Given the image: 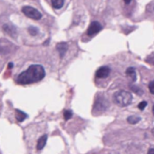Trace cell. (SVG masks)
Masks as SVG:
<instances>
[{
	"instance_id": "3",
	"label": "cell",
	"mask_w": 154,
	"mask_h": 154,
	"mask_svg": "<svg viewBox=\"0 0 154 154\" xmlns=\"http://www.w3.org/2000/svg\"><path fill=\"white\" fill-rule=\"evenodd\" d=\"M22 12L25 15H27V17L34 19V20H39L42 18V14L35 8L32 7H28L26 6L22 8Z\"/></svg>"
},
{
	"instance_id": "6",
	"label": "cell",
	"mask_w": 154,
	"mask_h": 154,
	"mask_svg": "<svg viewBox=\"0 0 154 154\" xmlns=\"http://www.w3.org/2000/svg\"><path fill=\"white\" fill-rule=\"evenodd\" d=\"M110 72H111V70H110V68L108 66H102V67H100L96 71L95 75L97 78H106L109 76Z\"/></svg>"
},
{
	"instance_id": "15",
	"label": "cell",
	"mask_w": 154,
	"mask_h": 154,
	"mask_svg": "<svg viewBox=\"0 0 154 154\" xmlns=\"http://www.w3.org/2000/svg\"><path fill=\"white\" fill-rule=\"evenodd\" d=\"M28 32H29V34H30L31 35L35 36V35H36L38 34V29H37L36 27H30L28 28Z\"/></svg>"
},
{
	"instance_id": "12",
	"label": "cell",
	"mask_w": 154,
	"mask_h": 154,
	"mask_svg": "<svg viewBox=\"0 0 154 154\" xmlns=\"http://www.w3.org/2000/svg\"><path fill=\"white\" fill-rule=\"evenodd\" d=\"M51 3L54 8L59 9L62 8L63 4H64V0H51Z\"/></svg>"
},
{
	"instance_id": "14",
	"label": "cell",
	"mask_w": 154,
	"mask_h": 154,
	"mask_svg": "<svg viewBox=\"0 0 154 154\" xmlns=\"http://www.w3.org/2000/svg\"><path fill=\"white\" fill-rule=\"evenodd\" d=\"M63 117H64V120H65V121L70 120V119L73 117V112L71 111V110H66V111H64V113H63Z\"/></svg>"
},
{
	"instance_id": "4",
	"label": "cell",
	"mask_w": 154,
	"mask_h": 154,
	"mask_svg": "<svg viewBox=\"0 0 154 154\" xmlns=\"http://www.w3.org/2000/svg\"><path fill=\"white\" fill-rule=\"evenodd\" d=\"M107 106H108V103H107V101L103 98V97H100L98 96L94 102V113H102L104 112L105 110L107 109Z\"/></svg>"
},
{
	"instance_id": "1",
	"label": "cell",
	"mask_w": 154,
	"mask_h": 154,
	"mask_svg": "<svg viewBox=\"0 0 154 154\" xmlns=\"http://www.w3.org/2000/svg\"><path fill=\"white\" fill-rule=\"evenodd\" d=\"M46 76L45 69L40 64H32L28 69L21 73L17 77V83L20 84H29L41 81Z\"/></svg>"
},
{
	"instance_id": "21",
	"label": "cell",
	"mask_w": 154,
	"mask_h": 154,
	"mask_svg": "<svg viewBox=\"0 0 154 154\" xmlns=\"http://www.w3.org/2000/svg\"><path fill=\"white\" fill-rule=\"evenodd\" d=\"M8 67H9V68H12V67H13V63H10L8 64Z\"/></svg>"
},
{
	"instance_id": "9",
	"label": "cell",
	"mask_w": 154,
	"mask_h": 154,
	"mask_svg": "<svg viewBox=\"0 0 154 154\" xmlns=\"http://www.w3.org/2000/svg\"><path fill=\"white\" fill-rule=\"evenodd\" d=\"M47 135L45 134V135H43L41 136L38 141H37V144H36V150H43V148H45V146L46 145V141H47Z\"/></svg>"
},
{
	"instance_id": "17",
	"label": "cell",
	"mask_w": 154,
	"mask_h": 154,
	"mask_svg": "<svg viewBox=\"0 0 154 154\" xmlns=\"http://www.w3.org/2000/svg\"><path fill=\"white\" fill-rule=\"evenodd\" d=\"M149 90H150V92L152 94H154V80L150 82V83H149Z\"/></svg>"
},
{
	"instance_id": "16",
	"label": "cell",
	"mask_w": 154,
	"mask_h": 154,
	"mask_svg": "<svg viewBox=\"0 0 154 154\" xmlns=\"http://www.w3.org/2000/svg\"><path fill=\"white\" fill-rule=\"evenodd\" d=\"M130 87H131V90H133L134 93H136L137 94L141 95V94H143V91H141L139 87H136V86H130Z\"/></svg>"
},
{
	"instance_id": "7",
	"label": "cell",
	"mask_w": 154,
	"mask_h": 154,
	"mask_svg": "<svg viewBox=\"0 0 154 154\" xmlns=\"http://www.w3.org/2000/svg\"><path fill=\"white\" fill-rule=\"evenodd\" d=\"M3 29H4V31L8 35H10L11 37H15L16 36V35H17V32H16V28L14 27V26H12V25H10V24H6V25H4L3 26Z\"/></svg>"
},
{
	"instance_id": "8",
	"label": "cell",
	"mask_w": 154,
	"mask_h": 154,
	"mask_svg": "<svg viewBox=\"0 0 154 154\" xmlns=\"http://www.w3.org/2000/svg\"><path fill=\"white\" fill-rule=\"evenodd\" d=\"M56 49L60 55V56L63 58L64 56V55L66 54L67 52V49H68V45H67V43H64V42H62V43H57V46H56Z\"/></svg>"
},
{
	"instance_id": "18",
	"label": "cell",
	"mask_w": 154,
	"mask_h": 154,
	"mask_svg": "<svg viewBox=\"0 0 154 154\" xmlns=\"http://www.w3.org/2000/svg\"><path fill=\"white\" fill-rule=\"evenodd\" d=\"M146 106H147V102H146L145 101H143V102H140V103H139L138 108H139L140 110H144Z\"/></svg>"
},
{
	"instance_id": "5",
	"label": "cell",
	"mask_w": 154,
	"mask_h": 154,
	"mask_svg": "<svg viewBox=\"0 0 154 154\" xmlns=\"http://www.w3.org/2000/svg\"><path fill=\"white\" fill-rule=\"evenodd\" d=\"M102 27L99 22L94 21V22H92L91 25L89 26V27H88V29H87V35L89 36H94L96 34H98L102 30Z\"/></svg>"
},
{
	"instance_id": "19",
	"label": "cell",
	"mask_w": 154,
	"mask_h": 154,
	"mask_svg": "<svg viewBox=\"0 0 154 154\" xmlns=\"http://www.w3.org/2000/svg\"><path fill=\"white\" fill-rule=\"evenodd\" d=\"M148 154H154V149H153V148L149 149V150H148Z\"/></svg>"
},
{
	"instance_id": "10",
	"label": "cell",
	"mask_w": 154,
	"mask_h": 154,
	"mask_svg": "<svg viewBox=\"0 0 154 154\" xmlns=\"http://www.w3.org/2000/svg\"><path fill=\"white\" fill-rule=\"evenodd\" d=\"M27 118V113H25L24 112L20 111V110H18V109L15 110V119H16L19 122H24Z\"/></svg>"
},
{
	"instance_id": "20",
	"label": "cell",
	"mask_w": 154,
	"mask_h": 154,
	"mask_svg": "<svg viewBox=\"0 0 154 154\" xmlns=\"http://www.w3.org/2000/svg\"><path fill=\"white\" fill-rule=\"evenodd\" d=\"M130 1H131V0H124L125 4H130Z\"/></svg>"
},
{
	"instance_id": "11",
	"label": "cell",
	"mask_w": 154,
	"mask_h": 154,
	"mask_svg": "<svg viewBox=\"0 0 154 154\" xmlns=\"http://www.w3.org/2000/svg\"><path fill=\"white\" fill-rule=\"evenodd\" d=\"M126 74L131 79V81H136V71L133 67H129L126 70Z\"/></svg>"
},
{
	"instance_id": "22",
	"label": "cell",
	"mask_w": 154,
	"mask_h": 154,
	"mask_svg": "<svg viewBox=\"0 0 154 154\" xmlns=\"http://www.w3.org/2000/svg\"><path fill=\"white\" fill-rule=\"evenodd\" d=\"M152 113H153V114H154V105H153V107H152Z\"/></svg>"
},
{
	"instance_id": "2",
	"label": "cell",
	"mask_w": 154,
	"mask_h": 154,
	"mask_svg": "<svg viewBox=\"0 0 154 154\" xmlns=\"http://www.w3.org/2000/svg\"><path fill=\"white\" fill-rule=\"evenodd\" d=\"M133 101V95L127 91H119L113 95V102L115 104L121 107H125L130 104Z\"/></svg>"
},
{
	"instance_id": "13",
	"label": "cell",
	"mask_w": 154,
	"mask_h": 154,
	"mask_svg": "<svg viewBox=\"0 0 154 154\" xmlns=\"http://www.w3.org/2000/svg\"><path fill=\"white\" fill-rule=\"evenodd\" d=\"M141 120V117H139V116H134V115L130 116V117L127 118V122H128L129 123H130V124H136V123H138Z\"/></svg>"
}]
</instances>
